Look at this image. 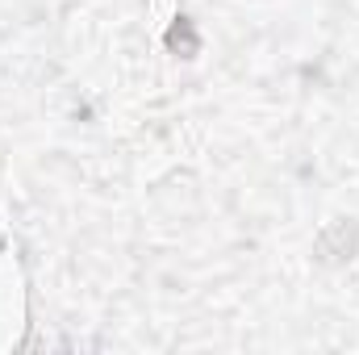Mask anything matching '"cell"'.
Masks as SVG:
<instances>
[{"instance_id": "2", "label": "cell", "mask_w": 359, "mask_h": 355, "mask_svg": "<svg viewBox=\"0 0 359 355\" xmlns=\"http://www.w3.org/2000/svg\"><path fill=\"white\" fill-rule=\"evenodd\" d=\"M163 46H168L176 59H196V55H201V29H196V21H192L188 13H180L176 21L168 25Z\"/></svg>"}, {"instance_id": "1", "label": "cell", "mask_w": 359, "mask_h": 355, "mask_svg": "<svg viewBox=\"0 0 359 355\" xmlns=\"http://www.w3.org/2000/svg\"><path fill=\"white\" fill-rule=\"evenodd\" d=\"M355 251H359V222L355 217L330 222V226L318 234V243H313V255H318L322 264H347Z\"/></svg>"}]
</instances>
